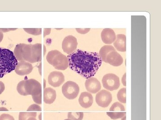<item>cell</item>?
<instances>
[{
    "instance_id": "obj_13",
    "label": "cell",
    "mask_w": 161,
    "mask_h": 120,
    "mask_svg": "<svg viewBox=\"0 0 161 120\" xmlns=\"http://www.w3.org/2000/svg\"><path fill=\"white\" fill-rule=\"evenodd\" d=\"M85 84L86 90L90 93H97L101 89L100 82L96 78L92 77L87 79Z\"/></svg>"
},
{
    "instance_id": "obj_23",
    "label": "cell",
    "mask_w": 161,
    "mask_h": 120,
    "mask_svg": "<svg viewBox=\"0 0 161 120\" xmlns=\"http://www.w3.org/2000/svg\"><path fill=\"white\" fill-rule=\"evenodd\" d=\"M25 80L21 81L18 84L17 87V90L18 92L21 95L24 96H27L25 89Z\"/></svg>"
},
{
    "instance_id": "obj_6",
    "label": "cell",
    "mask_w": 161,
    "mask_h": 120,
    "mask_svg": "<svg viewBox=\"0 0 161 120\" xmlns=\"http://www.w3.org/2000/svg\"><path fill=\"white\" fill-rule=\"evenodd\" d=\"M102 83L104 88L111 91L117 90L120 86L119 78L113 73L105 75L102 79Z\"/></svg>"
},
{
    "instance_id": "obj_24",
    "label": "cell",
    "mask_w": 161,
    "mask_h": 120,
    "mask_svg": "<svg viewBox=\"0 0 161 120\" xmlns=\"http://www.w3.org/2000/svg\"><path fill=\"white\" fill-rule=\"evenodd\" d=\"M107 114L111 119L113 120H116L117 119L122 118L126 116V112H119V113H117V112H108Z\"/></svg>"
},
{
    "instance_id": "obj_22",
    "label": "cell",
    "mask_w": 161,
    "mask_h": 120,
    "mask_svg": "<svg viewBox=\"0 0 161 120\" xmlns=\"http://www.w3.org/2000/svg\"><path fill=\"white\" fill-rule=\"evenodd\" d=\"M83 112H69L68 118L70 120H81L83 119Z\"/></svg>"
},
{
    "instance_id": "obj_15",
    "label": "cell",
    "mask_w": 161,
    "mask_h": 120,
    "mask_svg": "<svg viewBox=\"0 0 161 120\" xmlns=\"http://www.w3.org/2000/svg\"><path fill=\"white\" fill-rule=\"evenodd\" d=\"M78 102L81 107L87 109L92 106L94 100L91 93L84 92L80 94Z\"/></svg>"
},
{
    "instance_id": "obj_8",
    "label": "cell",
    "mask_w": 161,
    "mask_h": 120,
    "mask_svg": "<svg viewBox=\"0 0 161 120\" xmlns=\"http://www.w3.org/2000/svg\"><path fill=\"white\" fill-rule=\"evenodd\" d=\"M78 44L76 38L72 35L68 36L64 39L62 48L64 52L68 55L71 54L76 51Z\"/></svg>"
},
{
    "instance_id": "obj_29",
    "label": "cell",
    "mask_w": 161,
    "mask_h": 120,
    "mask_svg": "<svg viewBox=\"0 0 161 120\" xmlns=\"http://www.w3.org/2000/svg\"><path fill=\"white\" fill-rule=\"evenodd\" d=\"M90 28H85V29H79V28H77L76 30L78 32V33H80L81 34H84L86 33H87L90 31Z\"/></svg>"
},
{
    "instance_id": "obj_26",
    "label": "cell",
    "mask_w": 161,
    "mask_h": 120,
    "mask_svg": "<svg viewBox=\"0 0 161 120\" xmlns=\"http://www.w3.org/2000/svg\"><path fill=\"white\" fill-rule=\"evenodd\" d=\"M41 107L36 104L31 105L27 109V111H41Z\"/></svg>"
},
{
    "instance_id": "obj_34",
    "label": "cell",
    "mask_w": 161,
    "mask_h": 120,
    "mask_svg": "<svg viewBox=\"0 0 161 120\" xmlns=\"http://www.w3.org/2000/svg\"><path fill=\"white\" fill-rule=\"evenodd\" d=\"M9 110L4 107H1L0 108V111H8Z\"/></svg>"
},
{
    "instance_id": "obj_36",
    "label": "cell",
    "mask_w": 161,
    "mask_h": 120,
    "mask_svg": "<svg viewBox=\"0 0 161 120\" xmlns=\"http://www.w3.org/2000/svg\"><path fill=\"white\" fill-rule=\"evenodd\" d=\"M41 116H42V114H40V115H39V118L40 120H42V119H41Z\"/></svg>"
},
{
    "instance_id": "obj_32",
    "label": "cell",
    "mask_w": 161,
    "mask_h": 120,
    "mask_svg": "<svg viewBox=\"0 0 161 120\" xmlns=\"http://www.w3.org/2000/svg\"><path fill=\"white\" fill-rule=\"evenodd\" d=\"M122 83L123 84L124 86H126V73L124 74L122 78Z\"/></svg>"
},
{
    "instance_id": "obj_10",
    "label": "cell",
    "mask_w": 161,
    "mask_h": 120,
    "mask_svg": "<svg viewBox=\"0 0 161 120\" xmlns=\"http://www.w3.org/2000/svg\"><path fill=\"white\" fill-rule=\"evenodd\" d=\"M64 81V75L60 72H52L48 77V83L54 87H59L63 84Z\"/></svg>"
},
{
    "instance_id": "obj_2",
    "label": "cell",
    "mask_w": 161,
    "mask_h": 120,
    "mask_svg": "<svg viewBox=\"0 0 161 120\" xmlns=\"http://www.w3.org/2000/svg\"><path fill=\"white\" fill-rule=\"evenodd\" d=\"M14 53L19 62H28L30 63L37 62L42 59V45L40 43L18 44L15 48Z\"/></svg>"
},
{
    "instance_id": "obj_18",
    "label": "cell",
    "mask_w": 161,
    "mask_h": 120,
    "mask_svg": "<svg viewBox=\"0 0 161 120\" xmlns=\"http://www.w3.org/2000/svg\"><path fill=\"white\" fill-rule=\"evenodd\" d=\"M114 50H115L114 47L110 45H107L102 47L99 51V55L102 61H103L104 62H105L106 58L108 53H109L110 52L114 51Z\"/></svg>"
},
{
    "instance_id": "obj_14",
    "label": "cell",
    "mask_w": 161,
    "mask_h": 120,
    "mask_svg": "<svg viewBox=\"0 0 161 120\" xmlns=\"http://www.w3.org/2000/svg\"><path fill=\"white\" fill-rule=\"evenodd\" d=\"M101 37L103 43L108 45L114 42L116 38L115 32L110 28L103 29L102 32Z\"/></svg>"
},
{
    "instance_id": "obj_31",
    "label": "cell",
    "mask_w": 161,
    "mask_h": 120,
    "mask_svg": "<svg viewBox=\"0 0 161 120\" xmlns=\"http://www.w3.org/2000/svg\"><path fill=\"white\" fill-rule=\"evenodd\" d=\"M17 29H10V28H3V29H0V30L3 32H7L11 31V30H14Z\"/></svg>"
},
{
    "instance_id": "obj_35",
    "label": "cell",
    "mask_w": 161,
    "mask_h": 120,
    "mask_svg": "<svg viewBox=\"0 0 161 120\" xmlns=\"http://www.w3.org/2000/svg\"><path fill=\"white\" fill-rule=\"evenodd\" d=\"M27 120H37L36 119V118H29V119H28Z\"/></svg>"
},
{
    "instance_id": "obj_4",
    "label": "cell",
    "mask_w": 161,
    "mask_h": 120,
    "mask_svg": "<svg viewBox=\"0 0 161 120\" xmlns=\"http://www.w3.org/2000/svg\"><path fill=\"white\" fill-rule=\"evenodd\" d=\"M46 59L50 65L58 70H64L69 67L68 58L58 50L49 52Z\"/></svg>"
},
{
    "instance_id": "obj_11",
    "label": "cell",
    "mask_w": 161,
    "mask_h": 120,
    "mask_svg": "<svg viewBox=\"0 0 161 120\" xmlns=\"http://www.w3.org/2000/svg\"><path fill=\"white\" fill-rule=\"evenodd\" d=\"M105 62L115 67L121 66L123 63V58L116 50L110 52L107 55Z\"/></svg>"
},
{
    "instance_id": "obj_28",
    "label": "cell",
    "mask_w": 161,
    "mask_h": 120,
    "mask_svg": "<svg viewBox=\"0 0 161 120\" xmlns=\"http://www.w3.org/2000/svg\"><path fill=\"white\" fill-rule=\"evenodd\" d=\"M0 120H15L12 116L4 113L0 116Z\"/></svg>"
},
{
    "instance_id": "obj_37",
    "label": "cell",
    "mask_w": 161,
    "mask_h": 120,
    "mask_svg": "<svg viewBox=\"0 0 161 120\" xmlns=\"http://www.w3.org/2000/svg\"><path fill=\"white\" fill-rule=\"evenodd\" d=\"M121 120H126V116H125V117H124Z\"/></svg>"
},
{
    "instance_id": "obj_1",
    "label": "cell",
    "mask_w": 161,
    "mask_h": 120,
    "mask_svg": "<svg viewBox=\"0 0 161 120\" xmlns=\"http://www.w3.org/2000/svg\"><path fill=\"white\" fill-rule=\"evenodd\" d=\"M67 57L70 69L86 79L95 75L103 62L97 52L80 49L69 55Z\"/></svg>"
},
{
    "instance_id": "obj_7",
    "label": "cell",
    "mask_w": 161,
    "mask_h": 120,
    "mask_svg": "<svg viewBox=\"0 0 161 120\" xmlns=\"http://www.w3.org/2000/svg\"><path fill=\"white\" fill-rule=\"evenodd\" d=\"M25 89L27 95L32 96L42 93L41 84L34 79L25 80Z\"/></svg>"
},
{
    "instance_id": "obj_21",
    "label": "cell",
    "mask_w": 161,
    "mask_h": 120,
    "mask_svg": "<svg viewBox=\"0 0 161 120\" xmlns=\"http://www.w3.org/2000/svg\"><path fill=\"white\" fill-rule=\"evenodd\" d=\"M126 89L122 88L119 91L117 95V98L119 102L122 103L126 102Z\"/></svg>"
},
{
    "instance_id": "obj_16",
    "label": "cell",
    "mask_w": 161,
    "mask_h": 120,
    "mask_svg": "<svg viewBox=\"0 0 161 120\" xmlns=\"http://www.w3.org/2000/svg\"><path fill=\"white\" fill-rule=\"evenodd\" d=\"M115 49L119 51H126V37L124 34H118L113 43Z\"/></svg>"
},
{
    "instance_id": "obj_3",
    "label": "cell",
    "mask_w": 161,
    "mask_h": 120,
    "mask_svg": "<svg viewBox=\"0 0 161 120\" xmlns=\"http://www.w3.org/2000/svg\"><path fill=\"white\" fill-rule=\"evenodd\" d=\"M18 63L12 51L0 47V78L14 70Z\"/></svg>"
},
{
    "instance_id": "obj_38",
    "label": "cell",
    "mask_w": 161,
    "mask_h": 120,
    "mask_svg": "<svg viewBox=\"0 0 161 120\" xmlns=\"http://www.w3.org/2000/svg\"><path fill=\"white\" fill-rule=\"evenodd\" d=\"M44 88L45 87V82H45V80H44Z\"/></svg>"
},
{
    "instance_id": "obj_25",
    "label": "cell",
    "mask_w": 161,
    "mask_h": 120,
    "mask_svg": "<svg viewBox=\"0 0 161 120\" xmlns=\"http://www.w3.org/2000/svg\"><path fill=\"white\" fill-rule=\"evenodd\" d=\"M25 31L29 34L33 35H39L42 33V29L41 28H36V29H23Z\"/></svg>"
},
{
    "instance_id": "obj_39",
    "label": "cell",
    "mask_w": 161,
    "mask_h": 120,
    "mask_svg": "<svg viewBox=\"0 0 161 120\" xmlns=\"http://www.w3.org/2000/svg\"><path fill=\"white\" fill-rule=\"evenodd\" d=\"M70 120L69 119H65V120Z\"/></svg>"
},
{
    "instance_id": "obj_17",
    "label": "cell",
    "mask_w": 161,
    "mask_h": 120,
    "mask_svg": "<svg viewBox=\"0 0 161 120\" xmlns=\"http://www.w3.org/2000/svg\"><path fill=\"white\" fill-rule=\"evenodd\" d=\"M56 92L53 88H46L43 92V101L46 104H51L56 100Z\"/></svg>"
},
{
    "instance_id": "obj_30",
    "label": "cell",
    "mask_w": 161,
    "mask_h": 120,
    "mask_svg": "<svg viewBox=\"0 0 161 120\" xmlns=\"http://www.w3.org/2000/svg\"><path fill=\"white\" fill-rule=\"evenodd\" d=\"M5 89V84L2 82L0 81V94L4 91Z\"/></svg>"
},
{
    "instance_id": "obj_9",
    "label": "cell",
    "mask_w": 161,
    "mask_h": 120,
    "mask_svg": "<svg viewBox=\"0 0 161 120\" xmlns=\"http://www.w3.org/2000/svg\"><path fill=\"white\" fill-rule=\"evenodd\" d=\"M95 100L98 106L103 108H106L109 106L112 102V95L108 90H102L96 94Z\"/></svg>"
},
{
    "instance_id": "obj_33",
    "label": "cell",
    "mask_w": 161,
    "mask_h": 120,
    "mask_svg": "<svg viewBox=\"0 0 161 120\" xmlns=\"http://www.w3.org/2000/svg\"><path fill=\"white\" fill-rule=\"evenodd\" d=\"M3 38V33L0 30V42H2Z\"/></svg>"
},
{
    "instance_id": "obj_20",
    "label": "cell",
    "mask_w": 161,
    "mask_h": 120,
    "mask_svg": "<svg viewBox=\"0 0 161 120\" xmlns=\"http://www.w3.org/2000/svg\"><path fill=\"white\" fill-rule=\"evenodd\" d=\"M37 116L36 112H21L19 114V120H27L29 118H36Z\"/></svg>"
},
{
    "instance_id": "obj_12",
    "label": "cell",
    "mask_w": 161,
    "mask_h": 120,
    "mask_svg": "<svg viewBox=\"0 0 161 120\" xmlns=\"http://www.w3.org/2000/svg\"><path fill=\"white\" fill-rule=\"evenodd\" d=\"M33 66L31 63L22 61L19 62L15 69V72L19 75L24 76L29 74L32 71Z\"/></svg>"
},
{
    "instance_id": "obj_5",
    "label": "cell",
    "mask_w": 161,
    "mask_h": 120,
    "mask_svg": "<svg viewBox=\"0 0 161 120\" xmlns=\"http://www.w3.org/2000/svg\"><path fill=\"white\" fill-rule=\"evenodd\" d=\"M79 86L77 83L72 81H68L64 84L62 87V93L66 98L73 100L79 94Z\"/></svg>"
},
{
    "instance_id": "obj_19",
    "label": "cell",
    "mask_w": 161,
    "mask_h": 120,
    "mask_svg": "<svg viewBox=\"0 0 161 120\" xmlns=\"http://www.w3.org/2000/svg\"><path fill=\"white\" fill-rule=\"evenodd\" d=\"M110 111L112 112H124L125 111V107L122 104L116 102L112 105L110 109Z\"/></svg>"
},
{
    "instance_id": "obj_27",
    "label": "cell",
    "mask_w": 161,
    "mask_h": 120,
    "mask_svg": "<svg viewBox=\"0 0 161 120\" xmlns=\"http://www.w3.org/2000/svg\"><path fill=\"white\" fill-rule=\"evenodd\" d=\"M32 98L34 102L36 103V104H39V105H41L42 104V93L37 95L32 96Z\"/></svg>"
}]
</instances>
